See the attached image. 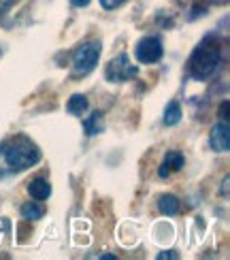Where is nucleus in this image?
<instances>
[{"label": "nucleus", "mask_w": 230, "mask_h": 260, "mask_svg": "<svg viewBox=\"0 0 230 260\" xmlns=\"http://www.w3.org/2000/svg\"><path fill=\"white\" fill-rule=\"evenodd\" d=\"M41 158L39 149L30 143L28 139H11L5 145H0V179L15 175L37 165Z\"/></svg>", "instance_id": "f257e3e1"}, {"label": "nucleus", "mask_w": 230, "mask_h": 260, "mask_svg": "<svg viewBox=\"0 0 230 260\" xmlns=\"http://www.w3.org/2000/svg\"><path fill=\"white\" fill-rule=\"evenodd\" d=\"M222 60V43L217 37L209 35L201 41V45L194 49L192 58H190V73L196 79H205L213 75L220 67Z\"/></svg>", "instance_id": "f03ea898"}, {"label": "nucleus", "mask_w": 230, "mask_h": 260, "mask_svg": "<svg viewBox=\"0 0 230 260\" xmlns=\"http://www.w3.org/2000/svg\"><path fill=\"white\" fill-rule=\"evenodd\" d=\"M98 58H101V43L90 41L77 47L73 53V73L75 75H87L96 69Z\"/></svg>", "instance_id": "7ed1b4c3"}, {"label": "nucleus", "mask_w": 230, "mask_h": 260, "mask_svg": "<svg viewBox=\"0 0 230 260\" xmlns=\"http://www.w3.org/2000/svg\"><path fill=\"white\" fill-rule=\"evenodd\" d=\"M137 73H139L137 67L130 62V58L126 56V53H119L117 58H113L111 62L107 64L105 77H107V81L117 83V81H130V79H135Z\"/></svg>", "instance_id": "20e7f679"}, {"label": "nucleus", "mask_w": 230, "mask_h": 260, "mask_svg": "<svg viewBox=\"0 0 230 260\" xmlns=\"http://www.w3.org/2000/svg\"><path fill=\"white\" fill-rule=\"evenodd\" d=\"M137 60L141 64H153L162 58L164 47H162V41L158 37H143L137 43Z\"/></svg>", "instance_id": "39448f33"}, {"label": "nucleus", "mask_w": 230, "mask_h": 260, "mask_svg": "<svg viewBox=\"0 0 230 260\" xmlns=\"http://www.w3.org/2000/svg\"><path fill=\"white\" fill-rule=\"evenodd\" d=\"M209 143H211V149L213 151H226L230 149V133H228V124L222 122V124H215L211 135H209Z\"/></svg>", "instance_id": "423d86ee"}, {"label": "nucleus", "mask_w": 230, "mask_h": 260, "mask_svg": "<svg viewBox=\"0 0 230 260\" xmlns=\"http://www.w3.org/2000/svg\"><path fill=\"white\" fill-rule=\"evenodd\" d=\"M181 167H183V154L181 151H169L167 158H164V162L160 165L158 175L160 177H169L173 171H179Z\"/></svg>", "instance_id": "0eeeda50"}, {"label": "nucleus", "mask_w": 230, "mask_h": 260, "mask_svg": "<svg viewBox=\"0 0 230 260\" xmlns=\"http://www.w3.org/2000/svg\"><path fill=\"white\" fill-rule=\"evenodd\" d=\"M28 192H30V197L32 199H37V201H45L49 194H51V186H49V181L47 179H35V181H30V186H28Z\"/></svg>", "instance_id": "6e6552de"}, {"label": "nucleus", "mask_w": 230, "mask_h": 260, "mask_svg": "<svg viewBox=\"0 0 230 260\" xmlns=\"http://www.w3.org/2000/svg\"><path fill=\"white\" fill-rule=\"evenodd\" d=\"M158 209L164 215H175L179 211V199L173 197V194H164V197L158 201Z\"/></svg>", "instance_id": "1a4fd4ad"}, {"label": "nucleus", "mask_w": 230, "mask_h": 260, "mask_svg": "<svg viewBox=\"0 0 230 260\" xmlns=\"http://www.w3.org/2000/svg\"><path fill=\"white\" fill-rule=\"evenodd\" d=\"M179 122H181V105L177 101H173V103H169L167 111H164V124H167V126H175V124H179Z\"/></svg>", "instance_id": "9d476101"}, {"label": "nucleus", "mask_w": 230, "mask_h": 260, "mask_svg": "<svg viewBox=\"0 0 230 260\" xmlns=\"http://www.w3.org/2000/svg\"><path fill=\"white\" fill-rule=\"evenodd\" d=\"M43 215H45V209H43V205H39V203L30 201L21 207V218H26V220H41Z\"/></svg>", "instance_id": "9b49d317"}, {"label": "nucleus", "mask_w": 230, "mask_h": 260, "mask_svg": "<svg viewBox=\"0 0 230 260\" xmlns=\"http://www.w3.org/2000/svg\"><path fill=\"white\" fill-rule=\"evenodd\" d=\"M85 109H87V99H85L83 94H75V96H71V101H69V105H67V111H69V113H73V115H81Z\"/></svg>", "instance_id": "f8f14e48"}, {"label": "nucleus", "mask_w": 230, "mask_h": 260, "mask_svg": "<svg viewBox=\"0 0 230 260\" xmlns=\"http://www.w3.org/2000/svg\"><path fill=\"white\" fill-rule=\"evenodd\" d=\"M83 128H85V133L90 135V137L98 135V133L103 130V113H92V115L83 122Z\"/></svg>", "instance_id": "ddd939ff"}, {"label": "nucleus", "mask_w": 230, "mask_h": 260, "mask_svg": "<svg viewBox=\"0 0 230 260\" xmlns=\"http://www.w3.org/2000/svg\"><path fill=\"white\" fill-rule=\"evenodd\" d=\"M124 3H126V0H101L103 9H107V11H111V9H117V7H122Z\"/></svg>", "instance_id": "4468645a"}, {"label": "nucleus", "mask_w": 230, "mask_h": 260, "mask_svg": "<svg viewBox=\"0 0 230 260\" xmlns=\"http://www.w3.org/2000/svg\"><path fill=\"white\" fill-rule=\"evenodd\" d=\"M220 113H222V120H224V122H228V117H230V115H228V101H224V103H222Z\"/></svg>", "instance_id": "2eb2a0df"}, {"label": "nucleus", "mask_w": 230, "mask_h": 260, "mask_svg": "<svg viewBox=\"0 0 230 260\" xmlns=\"http://www.w3.org/2000/svg\"><path fill=\"white\" fill-rule=\"evenodd\" d=\"M71 5H73V7H79V9H83V7L90 5V0H71Z\"/></svg>", "instance_id": "dca6fc26"}, {"label": "nucleus", "mask_w": 230, "mask_h": 260, "mask_svg": "<svg viewBox=\"0 0 230 260\" xmlns=\"http://www.w3.org/2000/svg\"><path fill=\"white\" fill-rule=\"evenodd\" d=\"M158 258H160V260H164V258H177V254H173V252H169V254L162 252V254H158Z\"/></svg>", "instance_id": "f3484780"}, {"label": "nucleus", "mask_w": 230, "mask_h": 260, "mask_svg": "<svg viewBox=\"0 0 230 260\" xmlns=\"http://www.w3.org/2000/svg\"><path fill=\"white\" fill-rule=\"evenodd\" d=\"M224 197H228V177L224 179Z\"/></svg>", "instance_id": "a211bd4d"}, {"label": "nucleus", "mask_w": 230, "mask_h": 260, "mask_svg": "<svg viewBox=\"0 0 230 260\" xmlns=\"http://www.w3.org/2000/svg\"><path fill=\"white\" fill-rule=\"evenodd\" d=\"M9 3H13V0H9Z\"/></svg>", "instance_id": "6ab92c4d"}]
</instances>
